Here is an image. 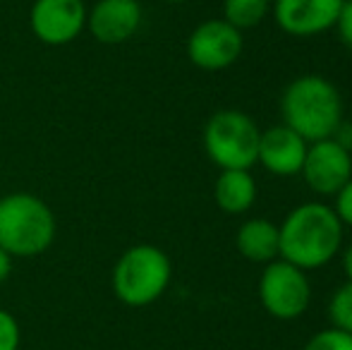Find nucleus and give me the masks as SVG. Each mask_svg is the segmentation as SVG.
<instances>
[{"mask_svg":"<svg viewBox=\"0 0 352 350\" xmlns=\"http://www.w3.org/2000/svg\"><path fill=\"white\" fill-rule=\"evenodd\" d=\"M237 252L256 264H269L280 254L278 226L266 219H250L237 230Z\"/></svg>","mask_w":352,"mask_h":350,"instance_id":"nucleus-13","label":"nucleus"},{"mask_svg":"<svg viewBox=\"0 0 352 350\" xmlns=\"http://www.w3.org/2000/svg\"><path fill=\"white\" fill-rule=\"evenodd\" d=\"M305 350H352V333L340 329H326L307 341Z\"/></svg>","mask_w":352,"mask_h":350,"instance_id":"nucleus-17","label":"nucleus"},{"mask_svg":"<svg viewBox=\"0 0 352 350\" xmlns=\"http://www.w3.org/2000/svg\"><path fill=\"white\" fill-rule=\"evenodd\" d=\"M300 173L305 175V182L316 195L336 197L340 187L352 177V154L331 137L321 142H311L307 146V156Z\"/></svg>","mask_w":352,"mask_h":350,"instance_id":"nucleus-9","label":"nucleus"},{"mask_svg":"<svg viewBox=\"0 0 352 350\" xmlns=\"http://www.w3.org/2000/svg\"><path fill=\"white\" fill-rule=\"evenodd\" d=\"M10 274H12V257L0 248V283H5L10 278Z\"/></svg>","mask_w":352,"mask_h":350,"instance_id":"nucleus-22","label":"nucleus"},{"mask_svg":"<svg viewBox=\"0 0 352 350\" xmlns=\"http://www.w3.org/2000/svg\"><path fill=\"white\" fill-rule=\"evenodd\" d=\"M280 259L309 271L329 264L343 245V223L331 206L319 201L300 204L278 228Z\"/></svg>","mask_w":352,"mask_h":350,"instance_id":"nucleus-1","label":"nucleus"},{"mask_svg":"<svg viewBox=\"0 0 352 350\" xmlns=\"http://www.w3.org/2000/svg\"><path fill=\"white\" fill-rule=\"evenodd\" d=\"M269 0H223V19L240 32L256 27L269 14Z\"/></svg>","mask_w":352,"mask_h":350,"instance_id":"nucleus-15","label":"nucleus"},{"mask_svg":"<svg viewBox=\"0 0 352 350\" xmlns=\"http://www.w3.org/2000/svg\"><path fill=\"white\" fill-rule=\"evenodd\" d=\"M331 140L338 142L343 149H348L352 154V122H343L340 120V125L336 127V132L331 135Z\"/></svg>","mask_w":352,"mask_h":350,"instance_id":"nucleus-21","label":"nucleus"},{"mask_svg":"<svg viewBox=\"0 0 352 350\" xmlns=\"http://www.w3.org/2000/svg\"><path fill=\"white\" fill-rule=\"evenodd\" d=\"M142 24V5L137 0H98L87 10V29L103 46L130 41Z\"/></svg>","mask_w":352,"mask_h":350,"instance_id":"nucleus-10","label":"nucleus"},{"mask_svg":"<svg viewBox=\"0 0 352 350\" xmlns=\"http://www.w3.org/2000/svg\"><path fill=\"white\" fill-rule=\"evenodd\" d=\"M283 125L295 130L307 144L329 140L343 120L338 89L321 75H302L285 87L280 98Z\"/></svg>","mask_w":352,"mask_h":350,"instance_id":"nucleus-2","label":"nucleus"},{"mask_svg":"<svg viewBox=\"0 0 352 350\" xmlns=\"http://www.w3.org/2000/svg\"><path fill=\"white\" fill-rule=\"evenodd\" d=\"M329 317L336 329L352 333V281L343 283L333 293L329 305Z\"/></svg>","mask_w":352,"mask_h":350,"instance_id":"nucleus-16","label":"nucleus"},{"mask_svg":"<svg viewBox=\"0 0 352 350\" xmlns=\"http://www.w3.org/2000/svg\"><path fill=\"white\" fill-rule=\"evenodd\" d=\"M56 214L41 197L12 192L0 199V248L10 257H38L56 240Z\"/></svg>","mask_w":352,"mask_h":350,"instance_id":"nucleus-3","label":"nucleus"},{"mask_svg":"<svg viewBox=\"0 0 352 350\" xmlns=\"http://www.w3.org/2000/svg\"><path fill=\"white\" fill-rule=\"evenodd\" d=\"M261 132L242 111H218L204 127V149L221 171H250L259 156Z\"/></svg>","mask_w":352,"mask_h":350,"instance_id":"nucleus-5","label":"nucleus"},{"mask_svg":"<svg viewBox=\"0 0 352 350\" xmlns=\"http://www.w3.org/2000/svg\"><path fill=\"white\" fill-rule=\"evenodd\" d=\"M333 211L338 214L340 223H348L352 226V177L340 187V192L336 195V206Z\"/></svg>","mask_w":352,"mask_h":350,"instance_id":"nucleus-19","label":"nucleus"},{"mask_svg":"<svg viewBox=\"0 0 352 350\" xmlns=\"http://www.w3.org/2000/svg\"><path fill=\"white\" fill-rule=\"evenodd\" d=\"M173 264L156 245H135L125 250L113 266V293L127 307H146L156 303L170 285Z\"/></svg>","mask_w":352,"mask_h":350,"instance_id":"nucleus-4","label":"nucleus"},{"mask_svg":"<svg viewBox=\"0 0 352 350\" xmlns=\"http://www.w3.org/2000/svg\"><path fill=\"white\" fill-rule=\"evenodd\" d=\"M336 27H338L340 41L352 51V0H343V8H340L338 19H336Z\"/></svg>","mask_w":352,"mask_h":350,"instance_id":"nucleus-20","label":"nucleus"},{"mask_svg":"<svg viewBox=\"0 0 352 350\" xmlns=\"http://www.w3.org/2000/svg\"><path fill=\"white\" fill-rule=\"evenodd\" d=\"M242 32L228 24L226 19H209L201 22L187 39V58L192 65L201 70H226L240 58Z\"/></svg>","mask_w":352,"mask_h":350,"instance_id":"nucleus-8","label":"nucleus"},{"mask_svg":"<svg viewBox=\"0 0 352 350\" xmlns=\"http://www.w3.org/2000/svg\"><path fill=\"white\" fill-rule=\"evenodd\" d=\"M29 27L46 46H67L87 29V5L84 0H34Z\"/></svg>","mask_w":352,"mask_h":350,"instance_id":"nucleus-7","label":"nucleus"},{"mask_svg":"<svg viewBox=\"0 0 352 350\" xmlns=\"http://www.w3.org/2000/svg\"><path fill=\"white\" fill-rule=\"evenodd\" d=\"M213 199L218 209L230 216L245 214L256 199V182L250 171H221L213 185Z\"/></svg>","mask_w":352,"mask_h":350,"instance_id":"nucleus-14","label":"nucleus"},{"mask_svg":"<svg viewBox=\"0 0 352 350\" xmlns=\"http://www.w3.org/2000/svg\"><path fill=\"white\" fill-rule=\"evenodd\" d=\"M166 3H185V0H166Z\"/></svg>","mask_w":352,"mask_h":350,"instance_id":"nucleus-24","label":"nucleus"},{"mask_svg":"<svg viewBox=\"0 0 352 350\" xmlns=\"http://www.w3.org/2000/svg\"><path fill=\"white\" fill-rule=\"evenodd\" d=\"M22 343V329L14 314L0 309V350H19Z\"/></svg>","mask_w":352,"mask_h":350,"instance_id":"nucleus-18","label":"nucleus"},{"mask_svg":"<svg viewBox=\"0 0 352 350\" xmlns=\"http://www.w3.org/2000/svg\"><path fill=\"white\" fill-rule=\"evenodd\" d=\"M311 298L307 274L285 259L266 264L259 278V300L264 309L276 319H297L305 314Z\"/></svg>","mask_w":352,"mask_h":350,"instance_id":"nucleus-6","label":"nucleus"},{"mask_svg":"<svg viewBox=\"0 0 352 350\" xmlns=\"http://www.w3.org/2000/svg\"><path fill=\"white\" fill-rule=\"evenodd\" d=\"M307 146L309 144L295 130L287 125H276L261 132L256 161H261V166L274 175H297L305 164Z\"/></svg>","mask_w":352,"mask_h":350,"instance_id":"nucleus-12","label":"nucleus"},{"mask_svg":"<svg viewBox=\"0 0 352 350\" xmlns=\"http://www.w3.org/2000/svg\"><path fill=\"white\" fill-rule=\"evenodd\" d=\"M343 0H276V24L290 36H316L336 27Z\"/></svg>","mask_w":352,"mask_h":350,"instance_id":"nucleus-11","label":"nucleus"},{"mask_svg":"<svg viewBox=\"0 0 352 350\" xmlns=\"http://www.w3.org/2000/svg\"><path fill=\"white\" fill-rule=\"evenodd\" d=\"M343 271L348 281H352V245H348V250L343 252Z\"/></svg>","mask_w":352,"mask_h":350,"instance_id":"nucleus-23","label":"nucleus"}]
</instances>
